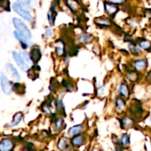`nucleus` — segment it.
Returning a JSON list of instances; mask_svg holds the SVG:
<instances>
[{
  "mask_svg": "<svg viewBox=\"0 0 151 151\" xmlns=\"http://www.w3.org/2000/svg\"><path fill=\"white\" fill-rule=\"evenodd\" d=\"M65 125V120L62 118L56 119L53 124V129L56 131H60Z\"/></svg>",
  "mask_w": 151,
  "mask_h": 151,
  "instance_id": "23",
  "label": "nucleus"
},
{
  "mask_svg": "<svg viewBox=\"0 0 151 151\" xmlns=\"http://www.w3.org/2000/svg\"><path fill=\"white\" fill-rule=\"evenodd\" d=\"M125 100L122 97H117L115 100V106H116L117 110L122 111L125 106Z\"/></svg>",
  "mask_w": 151,
  "mask_h": 151,
  "instance_id": "25",
  "label": "nucleus"
},
{
  "mask_svg": "<svg viewBox=\"0 0 151 151\" xmlns=\"http://www.w3.org/2000/svg\"><path fill=\"white\" fill-rule=\"evenodd\" d=\"M84 125L80 124V125H74V126L71 127L69 130H68V134L70 137H76V136L79 135L80 134L84 131Z\"/></svg>",
  "mask_w": 151,
  "mask_h": 151,
  "instance_id": "12",
  "label": "nucleus"
},
{
  "mask_svg": "<svg viewBox=\"0 0 151 151\" xmlns=\"http://www.w3.org/2000/svg\"><path fill=\"white\" fill-rule=\"evenodd\" d=\"M130 111L133 115L137 116V115L141 114L142 113V108L140 105L135 103V104L131 105V106L130 107Z\"/></svg>",
  "mask_w": 151,
  "mask_h": 151,
  "instance_id": "22",
  "label": "nucleus"
},
{
  "mask_svg": "<svg viewBox=\"0 0 151 151\" xmlns=\"http://www.w3.org/2000/svg\"><path fill=\"white\" fill-rule=\"evenodd\" d=\"M13 24L14 26V27L16 28V31L19 34L23 35L24 37H25L28 39L32 38V34H31L30 30L28 28V27L22 20H20L18 18H13Z\"/></svg>",
  "mask_w": 151,
  "mask_h": 151,
  "instance_id": "1",
  "label": "nucleus"
},
{
  "mask_svg": "<svg viewBox=\"0 0 151 151\" xmlns=\"http://www.w3.org/2000/svg\"><path fill=\"white\" fill-rule=\"evenodd\" d=\"M139 46L144 50H149L151 47V43L148 41H142L139 43Z\"/></svg>",
  "mask_w": 151,
  "mask_h": 151,
  "instance_id": "32",
  "label": "nucleus"
},
{
  "mask_svg": "<svg viewBox=\"0 0 151 151\" xmlns=\"http://www.w3.org/2000/svg\"><path fill=\"white\" fill-rule=\"evenodd\" d=\"M118 92L122 97H125V98L128 97L130 95V90H129L128 86L124 83H121L118 88Z\"/></svg>",
  "mask_w": 151,
  "mask_h": 151,
  "instance_id": "16",
  "label": "nucleus"
},
{
  "mask_svg": "<svg viewBox=\"0 0 151 151\" xmlns=\"http://www.w3.org/2000/svg\"><path fill=\"white\" fill-rule=\"evenodd\" d=\"M5 69L6 70H7V72H8L9 75H10L13 79H15L16 81H19V80L21 79V77L19 72H18L17 69L13 66V64L9 63H7V64L5 65Z\"/></svg>",
  "mask_w": 151,
  "mask_h": 151,
  "instance_id": "9",
  "label": "nucleus"
},
{
  "mask_svg": "<svg viewBox=\"0 0 151 151\" xmlns=\"http://www.w3.org/2000/svg\"><path fill=\"white\" fill-rule=\"evenodd\" d=\"M20 55H21V56H22V58L24 59V60H25L26 63H31L30 57V53H28V52L25 51V50H23V51L21 52Z\"/></svg>",
  "mask_w": 151,
  "mask_h": 151,
  "instance_id": "31",
  "label": "nucleus"
},
{
  "mask_svg": "<svg viewBox=\"0 0 151 151\" xmlns=\"http://www.w3.org/2000/svg\"><path fill=\"white\" fill-rule=\"evenodd\" d=\"M146 79L148 82H151V71L149 72V73H148V75H147Z\"/></svg>",
  "mask_w": 151,
  "mask_h": 151,
  "instance_id": "36",
  "label": "nucleus"
},
{
  "mask_svg": "<svg viewBox=\"0 0 151 151\" xmlns=\"http://www.w3.org/2000/svg\"><path fill=\"white\" fill-rule=\"evenodd\" d=\"M93 40V36L87 33L80 34L78 37V41L80 44H86L90 43Z\"/></svg>",
  "mask_w": 151,
  "mask_h": 151,
  "instance_id": "17",
  "label": "nucleus"
},
{
  "mask_svg": "<svg viewBox=\"0 0 151 151\" xmlns=\"http://www.w3.org/2000/svg\"><path fill=\"white\" fill-rule=\"evenodd\" d=\"M57 147L61 151L70 150V145L69 140H68L66 137H62V138L59 140Z\"/></svg>",
  "mask_w": 151,
  "mask_h": 151,
  "instance_id": "11",
  "label": "nucleus"
},
{
  "mask_svg": "<svg viewBox=\"0 0 151 151\" xmlns=\"http://www.w3.org/2000/svg\"><path fill=\"white\" fill-rule=\"evenodd\" d=\"M0 82H1V90H2L3 92L5 94H7V95L10 94L12 90H13L12 83L4 73H1V75H0Z\"/></svg>",
  "mask_w": 151,
  "mask_h": 151,
  "instance_id": "3",
  "label": "nucleus"
},
{
  "mask_svg": "<svg viewBox=\"0 0 151 151\" xmlns=\"http://www.w3.org/2000/svg\"><path fill=\"white\" fill-rule=\"evenodd\" d=\"M127 78H128L129 81L135 82L139 78V74L136 71H129L127 74Z\"/></svg>",
  "mask_w": 151,
  "mask_h": 151,
  "instance_id": "26",
  "label": "nucleus"
},
{
  "mask_svg": "<svg viewBox=\"0 0 151 151\" xmlns=\"http://www.w3.org/2000/svg\"><path fill=\"white\" fill-rule=\"evenodd\" d=\"M18 4H20L22 7H25V6H30L31 4L32 0H16Z\"/></svg>",
  "mask_w": 151,
  "mask_h": 151,
  "instance_id": "33",
  "label": "nucleus"
},
{
  "mask_svg": "<svg viewBox=\"0 0 151 151\" xmlns=\"http://www.w3.org/2000/svg\"><path fill=\"white\" fill-rule=\"evenodd\" d=\"M13 35H14L15 38L18 40V41L20 42L22 47H23V49H27L30 44V41H29V39L26 38L25 37H24L23 35H22L21 34H19L17 31H14L13 32Z\"/></svg>",
  "mask_w": 151,
  "mask_h": 151,
  "instance_id": "10",
  "label": "nucleus"
},
{
  "mask_svg": "<svg viewBox=\"0 0 151 151\" xmlns=\"http://www.w3.org/2000/svg\"><path fill=\"white\" fill-rule=\"evenodd\" d=\"M56 110L59 112V113H62V114H65V106H64L63 102L61 99H57L56 101Z\"/></svg>",
  "mask_w": 151,
  "mask_h": 151,
  "instance_id": "27",
  "label": "nucleus"
},
{
  "mask_svg": "<svg viewBox=\"0 0 151 151\" xmlns=\"http://www.w3.org/2000/svg\"><path fill=\"white\" fill-rule=\"evenodd\" d=\"M108 1L113 3V4H117V5H120V4H124L127 0H108Z\"/></svg>",
  "mask_w": 151,
  "mask_h": 151,
  "instance_id": "34",
  "label": "nucleus"
},
{
  "mask_svg": "<svg viewBox=\"0 0 151 151\" xmlns=\"http://www.w3.org/2000/svg\"><path fill=\"white\" fill-rule=\"evenodd\" d=\"M13 90L17 94H22V93L25 92V88H22V85L19 83L13 84Z\"/></svg>",
  "mask_w": 151,
  "mask_h": 151,
  "instance_id": "29",
  "label": "nucleus"
},
{
  "mask_svg": "<svg viewBox=\"0 0 151 151\" xmlns=\"http://www.w3.org/2000/svg\"><path fill=\"white\" fill-rule=\"evenodd\" d=\"M66 4L73 12H76L78 10L79 6L78 0H66Z\"/></svg>",
  "mask_w": 151,
  "mask_h": 151,
  "instance_id": "20",
  "label": "nucleus"
},
{
  "mask_svg": "<svg viewBox=\"0 0 151 151\" xmlns=\"http://www.w3.org/2000/svg\"><path fill=\"white\" fill-rule=\"evenodd\" d=\"M0 7L4 9L6 11L10 10V0H0Z\"/></svg>",
  "mask_w": 151,
  "mask_h": 151,
  "instance_id": "28",
  "label": "nucleus"
},
{
  "mask_svg": "<svg viewBox=\"0 0 151 151\" xmlns=\"http://www.w3.org/2000/svg\"><path fill=\"white\" fill-rule=\"evenodd\" d=\"M22 117H23V113H22V112L19 111L16 113L13 117V121H12L10 123H9L8 125H7V127H8V128H12V127H14L16 126V125H19V123L21 122V120H22Z\"/></svg>",
  "mask_w": 151,
  "mask_h": 151,
  "instance_id": "13",
  "label": "nucleus"
},
{
  "mask_svg": "<svg viewBox=\"0 0 151 151\" xmlns=\"http://www.w3.org/2000/svg\"><path fill=\"white\" fill-rule=\"evenodd\" d=\"M147 63L144 59H139L133 62V66L138 71L143 70L147 67Z\"/></svg>",
  "mask_w": 151,
  "mask_h": 151,
  "instance_id": "15",
  "label": "nucleus"
},
{
  "mask_svg": "<svg viewBox=\"0 0 151 151\" xmlns=\"http://www.w3.org/2000/svg\"><path fill=\"white\" fill-rule=\"evenodd\" d=\"M12 55H13V60H15V62L16 63L17 66H19L23 72H28V69H29V66L27 64L26 62L24 60V59L22 58L20 53L17 52L16 51H13L12 52Z\"/></svg>",
  "mask_w": 151,
  "mask_h": 151,
  "instance_id": "4",
  "label": "nucleus"
},
{
  "mask_svg": "<svg viewBox=\"0 0 151 151\" xmlns=\"http://www.w3.org/2000/svg\"><path fill=\"white\" fill-rule=\"evenodd\" d=\"M130 143V136L127 134H124L121 136L120 139V144L122 147H126Z\"/></svg>",
  "mask_w": 151,
  "mask_h": 151,
  "instance_id": "24",
  "label": "nucleus"
},
{
  "mask_svg": "<svg viewBox=\"0 0 151 151\" xmlns=\"http://www.w3.org/2000/svg\"><path fill=\"white\" fill-rule=\"evenodd\" d=\"M30 57L31 62L34 63H38L41 57V52L40 49L38 47H34L30 52Z\"/></svg>",
  "mask_w": 151,
  "mask_h": 151,
  "instance_id": "7",
  "label": "nucleus"
},
{
  "mask_svg": "<svg viewBox=\"0 0 151 151\" xmlns=\"http://www.w3.org/2000/svg\"><path fill=\"white\" fill-rule=\"evenodd\" d=\"M121 126L124 129H128V128H131L133 125V120L132 118L129 117V116H124L122 119H121Z\"/></svg>",
  "mask_w": 151,
  "mask_h": 151,
  "instance_id": "18",
  "label": "nucleus"
},
{
  "mask_svg": "<svg viewBox=\"0 0 151 151\" xmlns=\"http://www.w3.org/2000/svg\"><path fill=\"white\" fill-rule=\"evenodd\" d=\"M115 150L116 151H123V150H122V147H120V146H116V147H115Z\"/></svg>",
  "mask_w": 151,
  "mask_h": 151,
  "instance_id": "37",
  "label": "nucleus"
},
{
  "mask_svg": "<svg viewBox=\"0 0 151 151\" xmlns=\"http://www.w3.org/2000/svg\"><path fill=\"white\" fill-rule=\"evenodd\" d=\"M129 50H130V52L132 53V54L135 55H139L141 54V50L138 47H136L134 44H129Z\"/></svg>",
  "mask_w": 151,
  "mask_h": 151,
  "instance_id": "30",
  "label": "nucleus"
},
{
  "mask_svg": "<svg viewBox=\"0 0 151 151\" xmlns=\"http://www.w3.org/2000/svg\"><path fill=\"white\" fill-rule=\"evenodd\" d=\"M14 147V142L10 139H4L0 142V151H12Z\"/></svg>",
  "mask_w": 151,
  "mask_h": 151,
  "instance_id": "6",
  "label": "nucleus"
},
{
  "mask_svg": "<svg viewBox=\"0 0 151 151\" xmlns=\"http://www.w3.org/2000/svg\"><path fill=\"white\" fill-rule=\"evenodd\" d=\"M12 7H13V10L15 13H17L19 16H20L21 17L23 18L25 20L27 21V22H32L33 21V18L30 13L28 12L27 10H25L22 6H21L19 4H18L17 2L13 3Z\"/></svg>",
  "mask_w": 151,
  "mask_h": 151,
  "instance_id": "2",
  "label": "nucleus"
},
{
  "mask_svg": "<svg viewBox=\"0 0 151 151\" xmlns=\"http://www.w3.org/2000/svg\"><path fill=\"white\" fill-rule=\"evenodd\" d=\"M85 141V137L83 135H78L74 137L71 140L70 143L73 147H79L82 145Z\"/></svg>",
  "mask_w": 151,
  "mask_h": 151,
  "instance_id": "14",
  "label": "nucleus"
},
{
  "mask_svg": "<svg viewBox=\"0 0 151 151\" xmlns=\"http://www.w3.org/2000/svg\"><path fill=\"white\" fill-rule=\"evenodd\" d=\"M104 8H105V10L107 13V14L109 15L110 17L115 16V15L116 14V13H118V10H119V7H118V5L113 4V3L110 2V1H104Z\"/></svg>",
  "mask_w": 151,
  "mask_h": 151,
  "instance_id": "5",
  "label": "nucleus"
},
{
  "mask_svg": "<svg viewBox=\"0 0 151 151\" xmlns=\"http://www.w3.org/2000/svg\"><path fill=\"white\" fill-rule=\"evenodd\" d=\"M44 37H46V38H50V37L52 36V35H53V32H52L51 29L50 28H47V29H45V32H44Z\"/></svg>",
  "mask_w": 151,
  "mask_h": 151,
  "instance_id": "35",
  "label": "nucleus"
},
{
  "mask_svg": "<svg viewBox=\"0 0 151 151\" xmlns=\"http://www.w3.org/2000/svg\"><path fill=\"white\" fill-rule=\"evenodd\" d=\"M94 22L96 24L100 27H110L113 24L112 19L105 16L97 17L94 19Z\"/></svg>",
  "mask_w": 151,
  "mask_h": 151,
  "instance_id": "8",
  "label": "nucleus"
},
{
  "mask_svg": "<svg viewBox=\"0 0 151 151\" xmlns=\"http://www.w3.org/2000/svg\"><path fill=\"white\" fill-rule=\"evenodd\" d=\"M56 14H57V13H56V10H55L54 6H53V7H51L50 10H49L48 13H47V19H48L49 23H50V25L54 24Z\"/></svg>",
  "mask_w": 151,
  "mask_h": 151,
  "instance_id": "19",
  "label": "nucleus"
},
{
  "mask_svg": "<svg viewBox=\"0 0 151 151\" xmlns=\"http://www.w3.org/2000/svg\"><path fill=\"white\" fill-rule=\"evenodd\" d=\"M56 55L59 57L63 55L65 53V44L60 40L57 41V44L56 45Z\"/></svg>",
  "mask_w": 151,
  "mask_h": 151,
  "instance_id": "21",
  "label": "nucleus"
}]
</instances>
